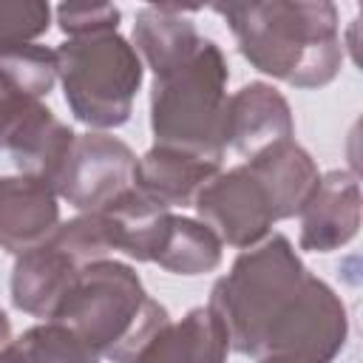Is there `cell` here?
Wrapping results in <instances>:
<instances>
[{
  "label": "cell",
  "mask_w": 363,
  "mask_h": 363,
  "mask_svg": "<svg viewBox=\"0 0 363 363\" xmlns=\"http://www.w3.org/2000/svg\"><path fill=\"white\" fill-rule=\"evenodd\" d=\"M207 306L221 318L230 349L255 360L335 363L349 337L346 303L281 233L241 250L213 284Z\"/></svg>",
  "instance_id": "6da1fadb"
},
{
  "label": "cell",
  "mask_w": 363,
  "mask_h": 363,
  "mask_svg": "<svg viewBox=\"0 0 363 363\" xmlns=\"http://www.w3.org/2000/svg\"><path fill=\"white\" fill-rule=\"evenodd\" d=\"M241 57L261 74L292 88H323L343 65L337 6L329 0L216 3Z\"/></svg>",
  "instance_id": "7a4b0ae2"
},
{
  "label": "cell",
  "mask_w": 363,
  "mask_h": 363,
  "mask_svg": "<svg viewBox=\"0 0 363 363\" xmlns=\"http://www.w3.org/2000/svg\"><path fill=\"white\" fill-rule=\"evenodd\" d=\"M51 320L71 326L99 352V357H108L111 363H130L153 332L170 320V315L147 295L130 264L102 258L79 267Z\"/></svg>",
  "instance_id": "3957f363"
},
{
  "label": "cell",
  "mask_w": 363,
  "mask_h": 363,
  "mask_svg": "<svg viewBox=\"0 0 363 363\" xmlns=\"http://www.w3.org/2000/svg\"><path fill=\"white\" fill-rule=\"evenodd\" d=\"M227 57L210 37H201L190 54L153 74L150 130L156 145L221 164L227 150Z\"/></svg>",
  "instance_id": "277c9868"
},
{
  "label": "cell",
  "mask_w": 363,
  "mask_h": 363,
  "mask_svg": "<svg viewBox=\"0 0 363 363\" xmlns=\"http://www.w3.org/2000/svg\"><path fill=\"white\" fill-rule=\"evenodd\" d=\"M57 79L65 105L88 130L122 128L145 82V65L119 31L65 37L57 45Z\"/></svg>",
  "instance_id": "5b68a950"
},
{
  "label": "cell",
  "mask_w": 363,
  "mask_h": 363,
  "mask_svg": "<svg viewBox=\"0 0 363 363\" xmlns=\"http://www.w3.org/2000/svg\"><path fill=\"white\" fill-rule=\"evenodd\" d=\"M193 210L216 238L235 250L261 244L281 221L278 204L261 176L244 162L213 176L193 201Z\"/></svg>",
  "instance_id": "8992f818"
},
{
  "label": "cell",
  "mask_w": 363,
  "mask_h": 363,
  "mask_svg": "<svg viewBox=\"0 0 363 363\" xmlns=\"http://www.w3.org/2000/svg\"><path fill=\"white\" fill-rule=\"evenodd\" d=\"M136 153L111 133H77L74 147L54 182L60 199L79 213H96L119 193L133 187Z\"/></svg>",
  "instance_id": "52a82bcc"
},
{
  "label": "cell",
  "mask_w": 363,
  "mask_h": 363,
  "mask_svg": "<svg viewBox=\"0 0 363 363\" xmlns=\"http://www.w3.org/2000/svg\"><path fill=\"white\" fill-rule=\"evenodd\" d=\"M60 224V196L48 182L26 173L0 176V250L17 258L48 244Z\"/></svg>",
  "instance_id": "ba28073f"
},
{
  "label": "cell",
  "mask_w": 363,
  "mask_h": 363,
  "mask_svg": "<svg viewBox=\"0 0 363 363\" xmlns=\"http://www.w3.org/2000/svg\"><path fill=\"white\" fill-rule=\"evenodd\" d=\"M295 139V119L286 96L269 82H247L227 99L224 145L238 156L252 159L255 153Z\"/></svg>",
  "instance_id": "9c48e42d"
},
{
  "label": "cell",
  "mask_w": 363,
  "mask_h": 363,
  "mask_svg": "<svg viewBox=\"0 0 363 363\" xmlns=\"http://www.w3.org/2000/svg\"><path fill=\"white\" fill-rule=\"evenodd\" d=\"M360 182L349 170H329L320 176L315 193L298 213L301 250L335 252L346 247L360 230Z\"/></svg>",
  "instance_id": "30bf717a"
},
{
  "label": "cell",
  "mask_w": 363,
  "mask_h": 363,
  "mask_svg": "<svg viewBox=\"0 0 363 363\" xmlns=\"http://www.w3.org/2000/svg\"><path fill=\"white\" fill-rule=\"evenodd\" d=\"M227 354L230 337L221 318L210 306H193L156 329L130 363H227Z\"/></svg>",
  "instance_id": "8fae6325"
},
{
  "label": "cell",
  "mask_w": 363,
  "mask_h": 363,
  "mask_svg": "<svg viewBox=\"0 0 363 363\" xmlns=\"http://www.w3.org/2000/svg\"><path fill=\"white\" fill-rule=\"evenodd\" d=\"M77 272L79 264L51 241L37 250H28L14 258L11 303L31 318L51 320L62 298L68 295Z\"/></svg>",
  "instance_id": "7c38bea8"
},
{
  "label": "cell",
  "mask_w": 363,
  "mask_h": 363,
  "mask_svg": "<svg viewBox=\"0 0 363 363\" xmlns=\"http://www.w3.org/2000/svg\"><path fill=\"white\" fill-rule=\"evenodd\" d=\"M218 173H221L218 162H207L182 150L153 145L145 156L136 159L133 187L167 210H176V207L184 210V207H193L201 187Z\"/></svg>",
  "instance_id": "4fadbf2b"
},
{
  "label": "cell",
  "mask_w": 363,
  "mask_h": 363,
  "mask_svg": "<svg viewBox=\"0 0 363 363\" xmlns=\"http://www.w3.org/2000/svg\"><path fill=\"white\" fill-rule=\"evenodd\" d=\"M96 213L105 224L113 252H122L139 264H145V261L153 264L156 247L162 241V233H164L173 210L162 207L142 190L128 187L125 193H119L111 204H105Z\"/></svg>",
  "instance_id": "5bb4252c"
},
{
  "label": "cell",
  "mask_w": 363,
  "mask_h": 363,
  "mask_svg": "<svg viewBox=\"0 0 363 363\" xmlns=\"http://www.w3.org/2000/svg\"><path fill=\"white\" fill-rule=\"evenodd\" d=\"M247 164L269 187V193L278 204L281 221L295 218L320 182V170H318L315 159L295 139L278 142V145L255 153L252 159H247Z\"/></svg>",
  "instance_id": "9a60e30c"
},
{
  "label": "cell",
  "mask_w": 363,
  "mask_h": 363,
  "mask_svg": "<svg viewBox=\"0 0 363 363\" xmlns=\"http://www.w3.org/2000/svg\"><path fill=\"white\" fill-rule=\"evenodd\" d=\"M201 37L204 34H199L187 9L145 6L136 11L130 45L136 48L142 65H147L153 74H159L167 65L179 62L184 54H190Z\"/></svg>",
  "instance_id": "2e32d148"
},
{
  "label": "cell",
  "mask_w": 363,
  "mask_h": 363,
  "mask_svg": "<svg viewBox=\"0 0 363 363\" xmlns=\"http://www.w3.org/2000/svg\"><path fill=\"white\" fill-rule=\"evenodd\" d=\"M74 139H77L74 128L65 125L62 119H57V113L43 102L28 116L23 130L11 139L9 153L20 173L37 176L54 187V182L74 147Z\"/></svg>",
  "instance_id": "e0dca14e"
},
{
  "label": "cell",
  "mask_w": 363,
  "mask_h": 363,
  "mask_svg": "<svg viewBox=\"0 0 363 363\" xmlns=\"http://www.w3.org/2000/svg\"><path fill=\"white\" fill-rule=\"evenodd\" d=\"M221 258H224V244L216 238L210 227H204L199 218L170 213L162 241L156 247L153 264H159L173 275L193 278V275L218 269Z\"/></svg>",
  "instance_id": "ac0fdd59"
},
{
  "label": "cell",
  "mask_w": 363,
  "mask_h": 363,
  "mask_svg": "<svg viewBox=\"0 0 363 363\" xmlns=\"http://www.w3.org/2000/svg\"><path fill=\"white\" fill-rule=\"evenodd\" d=\"M14 363H99V352L71 326L43 320L9 343Z\"/></svg>",
  "instance_id": "d6986e66"
},
{
  "label": "cell",
  "mask_w": 363,
  "mask_h": 363,
  "mask_svg": "<svg viewBox=\"0 0 363 363\" xmlns=\"http://www.w3.org/2000/svg\"><path fill=\"white\" fill-rule=\"evenodd\" d=\"M0 77L20 94L43 99L57 82V48L20 43L0 51Z\"/></svg>",
  "instance_id": "ffe728a7"
},
{
  "label": "cell",
  "mask_w": 363,
  "mask_h": 363,
  "mask_svg": "<svg viewBox=\"0 0 363 363\" xmlns=\"http://www.w3.org/2000/svg\"><path fill=\"white\" fill-rule=\"evenodd\" d=\"M51 28V6L40 0L0 3V51L20 43H37Z\"/></svg>",
  "instance_id": "44dd1931"
},
{
  "label": "cell",
  "mask_w": 363,
  "mask_h": 363,
  "mask_svg": "<svg viewBox=\"0 0 363 363\" xmlns=\"http://www.w3.org/2000/svg\"><path fill=\"white\" fill-rule=\"evenodd\" d=\"M119 20H122V11L113 3H62V6H57V26L65 37L119 31Z\"/></svg>",
  "instance_id": "7402d4cb"
},
{
  "label": "cell",
  "mask_w": 363,
  "mask_h": 363,
  "mask_svg": "<svg viewBox=\"0 0 363 363\" xmlns=\"http://www.w3.org/2000/svg\"><path fill=\"white\" fill-rule=\"evenodd\" d=\"M11 340H14V337H11V320H9V315L0 309V349H6Z\"/></svg>",
  "instance_id": "603a6c76"
},
{
  "label": "cell",
  "mask_w": 363,
  "mask_h": 363,
  "mask_svg": "<svg viewBox=\"0 0 363 363\" xmlns=\"http://www.w3.org/2000/svg\"><path fill=\"white\" fill-rule=\"evenodd\" d=\"M258 363H295V360H286V357H261Z\"/></svg>",
  "instance_id": "cb8c5ba5"
},
{
  "label": "cell",
  "mask_w": 363,
  "mask_h": 363,
  "mask_svg": "<svg viewBox=\"0 0 363 363\" xmlns=\"http://www.w3.org/2000/svg\"><path fill=\"white\" fill-rule=\"evenodd\" d=\"M0 363H14V360H11V352H9V346H6V349H0Z\"/></svg>",
  "instance_id": "d4e9b609"
}]
</instances>
